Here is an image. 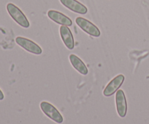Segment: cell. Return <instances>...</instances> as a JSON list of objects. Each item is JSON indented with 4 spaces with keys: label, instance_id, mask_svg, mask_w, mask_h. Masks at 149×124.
I'll list each match as a JSON object with an SVG mask.
<instances>
[{
    "label": "cell",
    "instance_id": "30bf717a",
    "mask_svg": "<svg viewBox=\"0 0 149 124\" xmlns=\"http://www.w3.org/2000/svg\"><path fill=\"white\" fill-rule=\"evenodd\" d=\"M69 60L71 65L75 70H77L80 74L83 76H87L88 74V68L84 62L74 54H71L69 55Z\"/></svg>",
    "mask_w": 149,
    "mask_h": 124
},
{
    "label": "cell",
    "instance_id": "9c48e42d",
    "mask_svg": "<svg viewBox=\"0 0 149 124\" xmlns=\"http://www.w3.org/2000/svg\"><path fill=\"white\" fill-rule=\"evenodd\" d=\"M60 1L64 7L75 13L85 15L88 12L87 7L77 0H60Z\"/></svg>",
    "mask_w": 149,
    "mask_h": 124
},
{
    "label": "cell",
    "instance_id": "6da1fadb",
    "mask_svg": "<svg viewBox=\"0 0 149 124\" xmlns=\"http://www.w3.org/2000/svg\"><path fill=\"white\" fill-rule=\"evenodd\" d=\"M7 10L10 17L17 23L20 26L28 28L30 27V23L24 13L20 10L19 7L13 3H8L7 4Z\"/></svg>",
    "mask_w": 149,
    "mask_h": 124
},
{
    "label": "cell",
    "instance_id": "7a4b0ae2",
    "mask_svg": "<svg viewBox=\"0 0 149 124\" xmlns=\"http://www.w3.org/2000/svg\"><path fill=\"white\" fill-rule=\"evenodd\" d=\"M40 108L45 116H47L49 119L53 121L56 123L61 124L63 122V117L61 113L55 106L48 102H42L40 103Z\"/></svg>",
    "mask_w": 149,
    "mask_h": 124
},
{
    "label": "cell",
    "instance_id": "3957f363",
    "mask_svg": "<svg viewBox=\"0 0 149 124\" xmlns=\"http://www.w3.org/2000/svg\"><path fill=\"white\" fill-rule=\"evenodd\" d=\"M77 26L81 29L84 32L86 33L89 34L90 36H93V37H100V30L97 26L95 24H93L92 22L90 20H87V19L81 17H77L75 20Z\"/></svg>",
    "mask_w": 149,
    "mask_h": 124
},
{
    "label": "cell",
    "instance_id": "277c9868",
    "mask_svg": "<svg viewBox=\"0 0 149 124\" xmlns=\"http://www.w3.org/2000/svg\"><path fill=\"white\" fill-rule=\"evenodd\" d=\"M15 42L20 47L23 48L27 52L36 55H39L42 53V49L33 41L23 37V36H17L15 39Z\"/></svg>",
    "mask_w": 149,
    "mask_h": 124
},
{
    "label": "cell",
    "instance_id": "5b68a950",
    "mask_svg": "<svg viewBox=\"0 0 149 124\" xmlns=\"http://www.w3.org/2000/svg\"><path fill=\"white\" fill-rule=\"evenodd\" d=\"M125 77L123 74H119L116 77H114L105 87L103 91V95L105 97H109L114 94L119 90V89L122 87L124 81H125Z\"/></svg>",
    "mask_w": 149,
    "mask_h": 124
},
{
    "label": "cell",
    "instance_id": "8992f818",
    "mask_svg": "<svg viewBox=\"0 0 149 124\" xmlns=\"http://www.w3.org/2000/svg\"><path fill=\"white\" fill-rule=\"evenodd\" d=\"M115 102L118 115L120 118H125L127 113V103L125 94L122 89H119L116 92Z\"/></svg>",
    "mask_w": 149,
    "mask_h": 124
},
{
    "label": "cell",
    "instance_id": "8fae6325",
    "mask_svg": "<svg viewBox=\"0 0 149 124\" xmlns=\"http://www.w3.org/2000/svg\"><path fill=\"white\" fill-rule=\"evenodd\" d=\"M4 94H3L2 91H1V90L0 89V101H1V100H4Z\"/></svg>",
    "mask_w": 149,
    "mask_h": 124
},
{
    "label": "cell",
    "instance_id": "ba28073f",
    "mask_svg": "<svg viewBox=\"0 0 149 124\" xmlns=\"http://www.w3.org/2000/svg\"><path fill=\"white\" fill-rule=\"evenodd\" d=\"M60 35L63 42L69 50H72L75 47V42L72 34V32L70 30L68 26H61L60 27Z\"/></svg>",
    "mask_w": 149,
    "mask_h": 124
},
{
    "label": "cell",
    "instance_id": "52a82bcc",
    "mask_svg": "<svg viewBox=\"0 0 149 124\" xmlns=\"http://www.w3.org/2000/svg\"><path fill=\"white\" fill-rule=\"evenodd\" d=\"M47 16L51 20L58 24L61 25V26H69L70 27L73 24V22L71 18L63 14L61 12L56 11V10H49L47 12Z\"/></svg>",
    "mask_w": 149,
    "mask_h": 124
}]
</instances>
